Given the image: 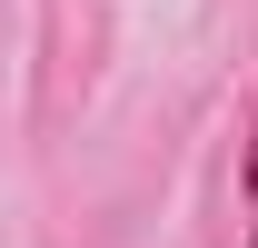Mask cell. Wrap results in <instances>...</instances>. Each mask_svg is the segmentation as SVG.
<instances>
[{
    "label": "cell",
    "mask_w": 258,
    "mask_h": 248,
    "mask_svg": "<svg viewBox=\"0 0 258 248\" xmlns=\"http://www.w3.org/2000/svg\"><path fill=\"white\" fill-rule=\"evenodd\" d=\"M248 189H258V129H248Z\"/></svg>",
    "instance_id": "obj_1"
},
{
    "label": "cell",
    "mask_w": 258,
    "mask_h": 248,
    "mask_svg": "<svg viewBox=\"0 0 258 248\" xmlns=\"http://www.w3.org/2000/svg\"><path fill=\"white\" fill-rule=\"evenodd\" d=\"M248 248H258V228H248Z\"/></svg>",
    "instance_id": "obj_2"
}]
</instances>
